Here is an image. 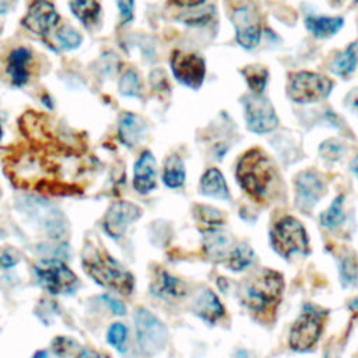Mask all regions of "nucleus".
<instances>
[{"label":"nucleus","instance_id":"nucleus-29","mask_svg":"<svg viewBox=\"0 0 358 358\" xmlns=\"http://www.w3.org/2000/svg\"><path fill=\"white\" fill-rule=\"evenodd\" d=\"M52 350L56 355L60 357H87V355H96L95 352L84 350L81 345H78L74 340L60 336L56 337L52 343Z\"/></svg>","mask_w":358,"mask_h":358},{"label":"nucleus","instance_id":"nucleus-35","mask_svg":"<svg viewBox=\"0 0 358 358\" xmlns=\"http://www.w3.org/2000/svg\"><path fill=\"white\" fill-rule=\"evenodd\" d=\"M197 215L201 224L206 225L207 228H214V227H221L224 222V217L221 214V211L213 208V207H207V206H199L197 207Z\"/></svg>","mask_w":358,"mask_h":358},{"label":"nucleus","instance_id":"nucleus-33","mask_svg":"<svg viewBox=\"0 0 358 358\" xmlns=\"http://www.w3.org/2000/svg\"><path fill=\"white\" fill-rule=\"evenodd\" d=\"M338 267H340L338 271H340L341 284L344 287H350L352 282H355L357 274H358V267H357L355 260L351 256H343L340 259Z\"/></svg>","mask_w":358,"mask_h":358},{"label":"nucleus","instance_id":"nucleus-24","mask_svg":"<svg viewBox=\"0 0 358 358\" xmlns=\"http://www.w3.org/2000/svg\"><path fill=\"white\" fill-rule=\"evenodd\" d=\"M144 129H145V124L137 115L126 113L122 117L119 124V137L126 145L133 147L141 140L144 134Z\"/></svg>","mask_w":358,"mask_h":358},{"label":"nucleus","instance_id":"nucleus-19","mask_svg":"<svg viewBox=\"0 0 358 358\" xmlns=\"http://www.w3.org/2000/svg\"><path fill=\"white\" fill-rule=\"evenodd\" d=\"M194 312L197 316H200L203 320L208 323H215L225 315V309L217 295L210 291L204 289L199 294V296L194 301Z\"/></svg>","mask_w":358,"mask_h":358},{"label":"nucleus","instance_id":"nucleus-10","mask_svg":"<svg viewBox=\"0 0 358 358\" xmlns=\"http://www.w3.org/2000/svg\"><path fill=\"white\" fill-rule=\"evenodd\" d=\"M245 120L250 131L257 134L270 133L278 126V117L271 102L259 94H250L243 98Z\"/></svg>","mask_w":358,"mask_h":358},{"label":"nucleus","instance_id":"nucleus-17","mask_svg":"<svg viewBox=\"0 0 358 358\" xmlns=\"http://www.w3.org/2000/svg\"><path fill=\"white\" fill-rule=\"evenodd\" d=\"M34 57L28 48L20 46L14 49L7 57V73L14 85L21 87L27 84L32 76Z\"/></svg>","mask_w":358,"mask_h":358},{"label":"nucleus","instance_id":"nucleus-36","mask_svg":"<svg viewBox=\"0 0 358 358\" xmlns=\"http://www.w3.org/2000/svg\"><path fill=\"white\" fill-rule=\"evenodd\" d=\"M127 329L122 323H113L108 330V341L119 351H124Z\"/></svg>","mask_w":358,"mask_h":358},{"label":"nucleus","instance_id":"nucleus-13","mask_svg":"<svg viewBox=\"0 0 358 358\" xmlns=\"http://www.w3.org/2000/svg\"><path fill=\"white\" fill-rule=\"evenodd\" d=\"M326 186L322 175L315 169H305L295 178V203L301 210L313 208L324 196Z\"/></svg>","mask_w":358,"mask_h":358},{"label":"nucleus","instance_id":"nucleus-15","mask_svg":"<svg viewBox=\"0 0 358 358\" xmlns=\"http://www.w3.org/2000/svg\"><path fill=\"white\" fill-rule=\"evenodd\" d=\"M140 215L141 210L136 204L130 201H116L109 207L103 218L105 231L112 238H120L127 227Z\"/></svg>","mask_w":358,"mask_h":358},{"label":"nucleus","instance_id":"nucleus-27","mask_svg":"<svg viewBox=\"0 0 358 358\" xmlns=\"http://www.w3.org/2000/svg\"><path fill=\"white\" fill-rule=\"evenodd\" d=\"M344 199H345L344 194H338V196L331 201V204L329 206V208L324 210L323 213H320L319 221H320V224H322L324 228H327V229H334V228L340 227V225L344 222V220H345V214H344V210H343Z\"/></svg>","mask_w":358,"mask_h":358},{"label":"nucleus","instance_id":"nucleus-23","mask_svg":"<svg viewBox=\"0 0 358 358\" xmlns=\"http://www.w3.org/2000/svg\"><path fill=\"white\" fill-rule=\"evenodd\" d=\"M358 66V42L350 43L344 50L336 55L330 63V71L338 77L351 74Z\"/></svg>","mask_w":358,"mask_h":358},{"label":"nucleus","instance_id":"nucleus-14","mask_svg":"<svg viewBox=\"0 0 358 358\" xmlns=\"http://www.w3.org/2000/svg\"><path fill=\"white\" fill-rule=\"evenodd\" d=\"M59 22L56 7L48 0H34L28 7L21 24L32 34L46 38Z\"/></svg>","mask_w":358,"mask_h":358},{"label":"nucleus","instance_id":"nucleus-30","mask_svg":"<svg viewBox=\"0 0 358 358\" xmlns=\"http://www.w3.org/2000/svg\"><path fill=\"white\" fill-rule=\"evenodd\" d=\"M253 259H255V253L250 249V246L241 243L234 248L229 257L227 259V264L231 270L241 271V270H245L246 267H249L252 264Z\"/></svg>","mask_w":358,"mask_h":358},{"label":"nucleus","instance_id":"nucleus-26","mask_svg":"<svg viewBox=\"0 0 358 358\" xmlns=\"http://www.w3.org/2000/svg\"><path fill=\"white\" fill-rule=\"evenodd\" d=\"M241 73L243 74L250 91L262 95L268 81V70L262 64H250L242 69Z\"/></svg>","mask_w":358,"mask_h":358},{"label":"nucleus","instance_id":"nucleus-12","mask_svg":"<svg viewBox=\"0 0 358 358\" xmlns=\"http://www.w3.org/2000/svg\"><path fill=\"white\" fill-rule=\"evenodd\" d=\"M171 69L175 78L193 90L200 88L206 76V64L203 57L196 53H185L180 50L172 52Z\"/></svg>","mask_w":358,"mask_h":358},{"label":"nucleus","instance_id":"nucleus-5","mask_svg":"<svg viewBox=\"0 0 358 358\" xmlns=\"http://www.w3.org/2000/svg\"><path fill=\"white\" fill-rule=\"evenodd\" d=\"M270 241L273 249L285 259L295 253H308V234L301 221L292 215H284L274 224Z\"/></svg>","mask_w":358,"mask_h":358},{"label":"nucleus","instance_id":"nucleus-41","mask_svg":"<svg viewBox=\"0 0 358 358\" xmlns=\"http://www.w3.org/2000/svg\"><path fill=\"white\" fill-rule=\"evenodd\" d=\"M350 169H351V172L358 178V154L351 159V162H350Z\"/></svg>","mask_w":358,"mask_h":358},{"label":"nucleus","instance_id":"nucleus-31","mask_svg":"<svg viewBox=\"0 0 358 358\" xmlns=\"http://www.w3.org/2000/svg\"><path fill=\"white\" fill-rule=\"evenodd\" d=\"M214 14H215L214 7L208 6V7H204V8L185 11L176 20L183 22V24H187V25H204V24L211 21Z\"/></svg>","mask_w":358,"mask_h":358},{"label":"nucleus","instance_id":"nucleus-39","mask_svg":"<svg viewBox=\"0 0 358 358\" xmlns=\"http://www.w3.org/2000/svg\"><path fill=\"white\" fill-rule=\"evenodd\" d=\"M18 260H20V259H18L17 253H14L11 249H7V250H4V252L1 253V256H0V266L8 268V267H13L14 264H17Z\"/></svg>","mask_w":358,"mask_h":358},{"label":"nucleus","instance_id":"nucleus-2","mask_svg":"<svg viewBox=\"0 0 358 358\" xmlns=\"http://www.w3.org/2000/svg\"><path fill=\"white\" fill-rule=\"evenodd\" d=\"M274 173L271 159L260 148L248 150L236 165L238 183L255 200H262L268 193Z\"/></svg>","mask_w":358,"mask_h":358},{"label":"nucleus","instance_id":"nucleus-28","mask_svg":"<svg viewBox=\"0 0 358 358\" xmlns=\"http://www.w3.org/2000/svg\"><path fill=\"white\" fill-rule=\"evenodd\" d=\"M185 166L178 155H171L164 168V182L169 187H180L185 182Z\"/></svg>","mask_w":358,"mask_h":358},{"label":"nucleus","instance_id":"nucleus-11","mask_svg":"<svg viewBox=\"0 0 358 358\" xmlns=\"http://www.w3.org/2000/svg\"><path fill=\"white\" fill-rule=\"evenodd\" d=\"M137 341L145 354L161 351L168 340L165 326L147 309H138L134 316Z\"/></svg>","mask_w":358,"mask_h":358},{"label":"nucleus","instance_id":"nucleus-43","mask_svg":"<svg viewBox=\"0 0 358 358\" xmlns=\"http://www.w3.org/2000/svg\"><path fill=\"white\" fill-rule=\"evenodd\" d=\"M350 309L352 310V312H355V313H358V298L355 299V301H352L351 303H350Z\"/></svg>","mask_w":358,"mask_h":358},{"label":"nucleus","instance_id":"nucleus-18","mask_svg":"<svg viewBox=\"0 0 358 358\" xmlns=\"http://www.w3.org/2000/svg\"><path fill=\"white\" fill-rule=\"evenodd\" d=\"M157 183V166L151 151H144L134 165L133 186L138 193H148Z\"/></svg>","mask_w":358,"mask_h":358},{"label":"nucleus","instance_id":"nucleus-38","mask_svg":"<svg viewBox=\"0 0 358 358\" xmlns=\"http://www.w3.org/2000/svg\"><path fill=\"white\" fill-rule=\"evenodd\" d=\"M119 11H120V21L122 24H127L133 18L134 13V0H116Z\"/></svg>","mask_w":358,"mask_h":358},{"label":"nucleus","instance_id":"nucleus-20","mask_svg":"<svg viewBox=\"0 0 358 358\" xmlns=\"http://www.w3.org/2000/svg\"><path fill=\"white\" fill-rule=\"evenodd\" d=\"M344 24L341 17H327V15H308L305 18V27L308 31L319 39L330 38L336 35Z\"/></svg>","mask_w":358,"mask_h":358},{"label":"nucleus","instance_id":"nucleus-7","mask_svg":"<svg viewBox=\"0 0 358 358\" xmlns=\"http://www.w3.org/2000/svg\"><path fill=\"white\" fill-rule=\"evenodd\" d=\"M326 313L316 306L305 305L289 330V347L294 351L303 352L310 350L319 340Z\"/></svg>","mask_w":358,"mask_h":358},{"label":"nucleus","instance_id":"nucleus-42","mask_svg":"<svg viewBox=\"0 0 358 358\" xmlns=\"http://www.w3.org/2000/svg\"><path fill=\"white\" fill-rule=\"evenodd\" d=\"M11 4V0H0V14H4L8 11Z\"/></svg>","mask_w":358,"mask_h":358},{"label":"nucleus","instance_id":"nucleus-6","mask_svg":"<svg viewBox=\"0 0 358 358\" xmlns=\"http://www.w3.org/2000/svg\"><path fill=\"white\" fill-rule=\"evenodd\" d=\"M333 81L315 71H296L289 76L288 96L295 103H315L326 99L331 92Z\"/></svg>","mask_w":358,"mask_h":358},{"label":"nucleus","instance_id":"nucleus-44","mask_svg":"<svg viewBox=\"0 0 358 358\" xmlns=\"http://www.w3.org/2000/svg\"><path fill=\"white\" fill-rule=\"evenodd\" d=\"M6 119V115L3 112H0V140H1V136H3V129H1V123L3 120Z\"/></svg>","mask_w":358,"mask_h":358},{"label":"nucleus","instance_id":"nucleus-8","mask_svg":"<svg viewBox=\"0 0 358 358\" xmlns=\"http://www.w3.org/2000/svg\"><path fill=\"white\" fill-rule=\"evenodd\" d=\"M231 20L236 31V42L245 49L259 45L262 21L253 0H241L231 8Z\"/></svg>","mask_w":358,"mask_h":358},{"label":"nucleus","instance_id":"nucleus-37","mask_svg":"<svg viewBox=\"0 0 358 358\" xmlns=\"http://www.w3.org/2000/svg\"><path fill=\"white\" fill-rule=\"evenodd\" d=\"M343 151H344V147L340 141L334 140V138H330V140H326L324 143L320 144L319 147V152L320 155L324 158V159H330V161H337L341 158L343 155Z\"/></svg>","mask_w":358,"mask_h":358},{"label":"nucleus","instance_id":"nucleus-32","mask_svg":"<svg viewBox=\"0 0 358 358\" xmlns=\"http://www.w3.org/2000/svg\"><path fill=\"white\" fill-rule=\"evenodd\" d=\"M140 90H141V83H140V78L136 74V71H133V70L126 71L119 81L120 94L127 95V96H138Z\"/></svg>","mask_w":358,"mask_h":358},{"label":"nucleus","instance_id":"nucleus-3","mask_svg":"<svg viewBox=\"0 0 358 358\" xmlns=\"http://www.w3.org/2000/svg\"><path fill=\"white\" fill-rule=\"evenodd\" d=\"M83 267L98 284L123 295L133 292V275L105 250L87 248L83 253Z\"/></svg>","mask_w":358,"mask_h":358},{"label":"nucleus","instance_id":"nucleus-40","mask_svg":"<svg viewBox=\"0 0 358 358\" xmlns=\"http://www.w3.org/2000/svg\"><path fill=\"white\" fill-rule=\"evenodd\" d=\"M103 299H105V302L110 306V309H112L115 313H117V315H124V306H123L119 301L110 298L109 295H105Z\"/></svg>","mask_w":358,"mask_h":358},{"label":"nucleus","instance_id":"nucleus-16","mask_svg":"<svg viewBox=\"0 0 358 358\" xmlns=\"http://www.w3.org/2000/svg\"><path fill=\"white\" fill-rule=\"evenodd\" d=\"M203 245L206 255L217 262H227L231 252L236 246L231 234L224 231L221 227L204 229Z\"/></svg>","mask_w":358,"mask_h":358},{"label":"nucleus","instance_id":"nucleus-21","mask_svg":"<svg viewBox=\"0 0 358 358\" xmlns=\"http://www.w3.org/2000/svg\"><path fill=\"white\" fill-rule=\"evenodd\" d=\"M200 190L203 194L227 200L229 199V190L224 175L217 168H208L200 180Z\"/></svg>","mask_w":358,"mask_h":358},{"label":"nucleus","instance_id":"nucleus-9","mask_svg":"<svg viewBox=\"0 0 358 358\" xmlns=\"http://www.w3.org/2000/svg\"><path fill=\"white\" fill-rule=\"evenodd\" d=\"M35 273L41 285L50 294L71 292L78 280L77 275L60 260L43 259L35 264Z\"/></svg>","mask_w":358,"mask_h":358},{"label":"nucleus","instance_id":"nucleus-1","mask_svg":"<svg viewBox=\"0 0 358 358\" xmlns=\"http://www.w3.org/2000/svg\"><path fill=\"white\" fill-rule=\"evenodd\" d=\"M27 137L4 157V172L22 189L49 194L83 193L94 159L87 155L85 145L55 131L48 119L27 112L20 122Z\"/></svg>","mask_w":358,"mask_h":358},{"label":"nucleus","instance_id":"nucleus-34","mask_svg":"<svg viewBox=\"0 0 358 358\" xmlns=\"http://www.w3.org/2000/svg\"><path fill=\"white\" fill-rule=\"evenodd\" d=\"M56 38L63 49H76L81 43V35L70 25H63L57 31Z\"/></svg>","mask_w":358,"mask_h":358},{"label":"nucleus","instance_id":"nucleus-25","mask_svg":"<svg viewBox=\"0 0 358 358\" xmlns=\"http://www.w3.org/2000/svg\"><path fill=\"white\" fill-rule=\"evenodd\" d=\"M71 13L87 27L96 22L101 6L96 0H70Z\"/></svg>","mask_w":358,"mask_h":358},{"label":"nucleus","instance_id":"nucleus-22","mask_svg":"<svg viewBox=\"0 0 358 358\" xmlns=\"http://www.w3.org/2000/svg\"><path fill=\"white\" fill-rule=\"evenodd\" d=\"M151 288L154 294L162 298H179L186 294V285L164 270L158 271Z\"/></svg>","mask_w":358,"mask_h":358},{"label":"nucleus","instance_id":"nucleus-4","mask_svg":"<svg viewBox=\"0 0 358 358\" xmlns=\"http://www.w3.org/2000/svg\"><path fill=\"white\" fill-rule=\"evenodd\" d=\"M282 289V275L275 270L264 268L242 284L239 298L249 310L263 313L280 301Z\"/></svg>","mask_w":358,"mask_h":358}]
</instances>
